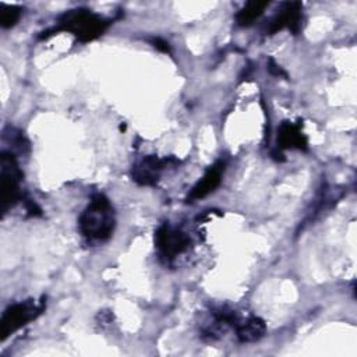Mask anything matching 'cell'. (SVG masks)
<instances>
[{"label":"cell","instance_id":"277c9868","mask_svg":"<svg viewBox=\"0 0 357 357\" xmlns=\"http://www.w3.org/2000/svg\"><path fill=\"white\" fill-rule=\"evenodd\" d=\"M43 311V301L39 304L33 303L32 300L15 303L10 305L1 317L0 321V337L6 340L10 335L17 332L20 328L26 325L29 321L35 319Z\"/></svg>","mask_w":357,"mask_h":357},{"label":"cell","instance_id":"9c48e42d","mask_svg":"<svg viewBox=\"0 0 357 357\" xmlns=\"http://www.w3.org/2000/svg\"><path fill=\"white\" fill-rule=\"evenodd\" d=\"M225 172V163L223 162H216L213 163L202 176V178L194 185V188L191 190L188 199L195 201V199H201L206 195H209L211 192H213L220 181H222V176Z\"/></svg>","mask_w":357,"mask_h":357},{"label":"cell","instance_id":"4fadbf2b","mask_svg":"<svg viewBox=\"0 0 357 357\" xmlns=\"http://www.w3.org/2000/svg\"><path fill=\"white\" fill-rule=\"evenodd\" d=\"M268 71H269L272 75H275V77H287L286 73H284L272 59H269V61H268Z\"/></svg>","mask_w":357,"mask_h":357},{"label":"cell","instance_id":"5b68a950","mask_svg":"<svg viewBox=\"0 0 357 357\" xmlns=\"http://www.w3.org/2000/svg\"><path fill=\"white\" fill-rule=\"evenodd\" d=\"M155 245L162 258L172 261L190 248L191 240L183 230L162 225L155 233Z\"/></svg>","mask_w":357,"mask_h":357},{"label":"cell","instance_id":"3957f363","mask_svg":"<svg viewBox=\"0 0 357 357\" xmlns=\"http://www.w3.org/2000/svg\"><path fill=\"white\" fill-rule=\"evenodd\" d=\"M1 211L6 213L11 206H14L21 198L20 183L22 178V173L18 167L17 159L11 152H1Z\"/></svg>","mask_w":357,"mask_h":357},{"label":"cell","instance_id":"ba28073f","mask_svg":"<svg viewBox=\"0 0 357 357\" xmlns=\"http://www.w3.org/2000/svg\"><path fill=\"white\" fill-rule=\"evenodd\" d=\"M308 141L301 131L300 124L283 121L278 130V149H300L307 151Z\"/></svg>","mask_w":357,"mask_h":357},{"label":"cell","instance_id":"8992f818","mask_svg":"<svg viewBox=\"0 0 357 357\" xmlns=\"http://www.w3.org/2000/svg\"><path fill=\"white\" fill-rule=\"evenodd\" d=\"M177 163L180 162L174 158L159 159L153 155H149L132 166L131 176L132 180L141 185H153L159 180L160 173L167 166H174Z\"/></svg>","mask_w":357,"mask_h":357},{"label":"cell","instance_id":"5bb4252c","mask_svg":"<svg viewBox=\"0 0 357 357\" xmlns=\"http://www.w3.org/2000/svg\"><path fill=\"white\" fill-rule=\"evenodd\" d=\"M152 45L158 49V50H160V52H170V46H169V43L166 42V40H163V39H160V38H153L152 40Z\"/></svg>","mask_w":357,"mask_h":357},{"label":"cell","instance_id":"7a4b0ae2","mask_svg":"<svg viewBox=\"0 0 357 357\" xmlns=\"http://www.w3.org/2000/svg\"><path fill=\"white\" fill-rule=\"evenodd\" d=\"M79 230L89 238L96 241L107 240L114 230V212L109 199L103 194H93L89 205L79 216Z\"/></svg>","mask_w":357,"mask_h":357},{"label":"cell","instance_id":"8fae6325","mask_svg":"<svg viewBox=\"0 0 357 357\" xmlns=\"http://www.w3.org/2000/svg\"><path fill=\"white\" fill-rule=\"evenodd\" d=\"M269 6V1H248L236 15V22L240 26L251 25Z\"/></svg>","mask_w":357,"mask_h":357},{"label":"cell","instance_id":"7c38bea8","mask_svg":"<svg viewBox=\"0 0 357 357\" xmlns=\"http://www.w3.org/2000/svg\"><path fill=\"white\" fill-rule=\"evenodd\" d=\"M22 14V8L18 6H10V4H0V25L3 28H11L14 26Z\"/></svg>","mask_w":357,"mask_h":357},{"label":"cell","instance_id":"6da1fadb","mask_svg":"<svg viewBox=\"0 0 357 357\" xmlns=\"http://www.w3.org/2000/svg\"><path fill=\"white\" fill-rule=\"evenodd\" d=\"M110 24L112 20L100 17L88 8H74L60 15L57 26L45 31L43 35H40V39H45L49 35L60 31H67L71 32L79 42L86 43L103 35Z\"/></svg>","mask_w":357,"mask_h":357},{"label":"cell","instance_id":"52a82bcc","mask_svg":"<svg viewBox=\"0 0 357 357\" xmlns=\"http://www.w3.org/2000/svg\"><path fill=\"white\" fill-rule=\"evenodd\" d=\"M301 10L303 4L300 1L283 3L276 15L271 20L268 26V33L273 35L284 28L290 29L293 33H298L301 29Z\"/></svg>","mask_w":357,"mask_h":357},{"label":"cell","instance_id":"30bf717a","mask_svg":"<svg viewBox=\"0 0 357 357\" xmlns=\"http://www.w3.org/2000/svg\"><path fill=\"white\" fill-rule=\"evenodd\" d=\"M265 332V324L258 317H251L244 322H238L236 326L237 339L241 343H251L262 337Z\"/></svg>","mask_w":357,"mask_h":357}]
</instances>
